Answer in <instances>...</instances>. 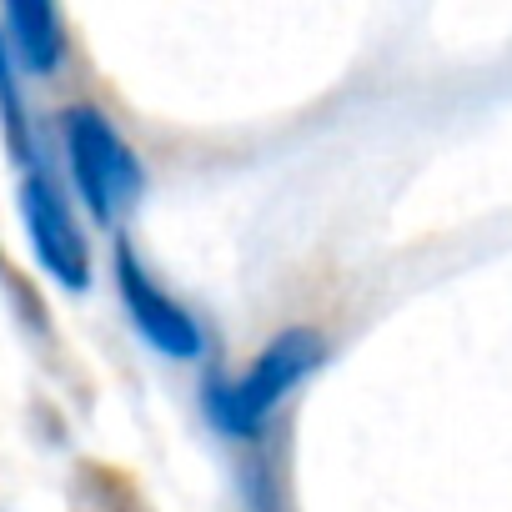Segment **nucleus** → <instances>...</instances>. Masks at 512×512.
Masks as SVG:
<instances>
[{
	"label": "nucleus",
	"instance_id": "obj_1",
	"mask_svg": "<svg viewBox=\"0 0 512 512\" xmlns=\"http://www.w3.org/2000/svg\"><path fill=\"white\" fill-rule=\"evenodd\" d=\"M322 357H327V342L312 327H287V332H277L262 352H256V362L236 382L211 377L206 392H201V407L216 422V432L256 437L267 427V417L322 367Z\"/></svg>",
	"mask_w": 512,
	"mask_h": 512
},
{
	"label": "nucleus",
	"instance_id": "obj_2",
	"mask_svg": "<svg viewBox=\"0 0 512 512\" xmlns=\"http://www.w3.org/2000/svg\"><path fill=\"white\" fill-rule=\"evenodd\" d=\"M61 151H66V171L91 221L116 226L146 196V166L101 106L61 111Z\"/></svg>",
	"mask_w": 512,
	"mask_h": 512
},
{
	"label": "nucleus",
	"instance_id": "obj_3",
	"mask_svg": "<svg viewBox=\"0 0 512 512\" xmlns=\"http://www.w3.org/2000/svg\"><path fill=\"white\" fill-rule=\"evenodd\" d=\"M111 272H116V297L151 352H161L171 362H196L206 352L201 322L156 282V272L141 262V251L126 236H116V246H111Z\"/></svg>",
	"mask_w": 512,
	"mask_h": 512
},
{
	"label": "nucleus",
	"instance_id": "obj_4",
	"mask_svg": "<svg viewBox=\"0 0 512 512\" xmlns=\"http://www.w3.org/2000/svg\"><path fill=\"white\" fill-rule=\"evenodd\" d=\"M21 221H26V241L36 251L41 272L66 287V292H86L91 287V241L66 201V191L56 186L51 171H21Z\"/></svg>",
	"mask_w": 512,
	"mask_h": 512
},
{
	"label": "nucleus",
	"instance_id": "obj_5",
	"mask_svg": "<svg viewBox=\"0 0 512 512\" xmlns=\"http://www.w3.org/2000/svg\"><path fill=\"white\" fill-rule=\"evenodd\" d=\"M6 6V41L16 66L31 76H56L66 66V21L56 0H0Z\"/></svg>",
	"mask_w": 512,
	"mask_h": 512
},
{
	"label": "nucleus",
	"instance_id": "obj_6",
	"mask_svg": "<svg viewBox=\"0 0 512 512\" xmlns=\"http://www.w3.org/2000/svg\"><path fill=\"white\" fill-rule=\"evenodd\" d=\"M0 136H6V151L16 156L21 171H51L46 151H41V131H36V111L26 106V86H21V66L16 51L0 31Z\"/></svg>",
	"mask_w": 512,
	"mask_h": 512
}]
</instances>
